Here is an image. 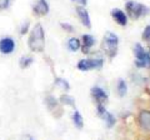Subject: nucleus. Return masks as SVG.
<instances>
[{
  "instance_id": "obj_15",
  "label": "nucleus",
  "mask_w": 150,
  "mask_h": 140,
  "mask_svg": "<svg viewBox=\"0 0 150 140\" xmlns=\"http://www.w3.org/2000/svg\"><path fill=\"white\" fill-rule=\"evenodd\" d=\"M73 121H74V124H75V127H76V128L83 129V127H84V119H83L81 114L79 113L78 110L74 111V114H73Z\"/></svg>"
},
{
  "instance_id": "obj_7",
  "label": "nucleus",
  "mask_w": 150,
  "mask_h": 140,
  "mask_svg": "<svg viewBox=\"0 0 150 140\" xmlns=\"http://www.w3.org/2000/svg\"><path fill=\"white\" fill-rule=\"evenodd\" d=\"M91 95L93 98L98 101V104H103V103H106L108 101V94L105 93V90H103L99 86H93L91 88Z\"/></svg>"
},
{
  "instance_id": "obj_1",
  "label": "nucleus",
  "mask_w": 150,
  "mask_h": 140,
  "mask_svg": "<svg viewBox=\"0 0 150 140\" xmlns=\"http://www.w3.org/2000/svg\"><path fill=\"white\" fill-rule=\"evenodd\" d=\"M45 46L44 30L41 24H36L29 36V48L33 51H43Z\"/></svg>"
},
{
  "instance_id": "obj_16",
  "label": "nucleus",
  "mask_w": 150,
  "mask_h": 140,
  "mask_svg": "<svg viewBox=\"0 0 150 140\" xmlns=\"http://www.w3.org/2000/svg\"><path fill=\"white\" fill-rule=\"evenodd\" d=\"M62 104L64 105H70V106H75V100L73 96H70L68 94H63L62 96H60V100H59Z\"/></svg>"
},
{
  "instance_id": "obj_20",
  "label": "nucleus",
  "mask_w": 150,
  "mask_h": 140,
  "mask_svg": "<svg viewBox=\"0 0 150 140\" xmlns=\"http://www.w3.org/2000/svg\"><path fill=\"white\" fill-rule=\"evenodd\" d=\"M55 85L63 88L64 90H69V89H70V84H69L67 80L62 79V78H56V79H55Z\"/></svg>"
},
{
  "instance_id": "obj_17",
  "label": "nucleus",
  "mask_w": 150,
  "mask_h": 140,
  "mask_svg": "<svg viewBox=\"0 0 150 140\" xmlns=\"http://www.w3.org/2000/svg\"><path fill=\"white\" fill-rule=\"evenodd\" d=\"M68 46L71 51H76V50H79V48H80V40L76 39V38L70 39L68 41Z\"/></svg>"
},
{
  "instance_id": "obj_2",
  "label": "nucleus",
  "mask_w": 150,
  "mask_h": 140,
  "mask_svg": "<svg viewBox=\"0 0 150 140\" xmlns=\"http://www.w3.org/2000/svg\"><path fill=\"white\" fill-rule=\"evenodd\" d=\"M118 44H119V39L114 33H111V31L105 33L104 41H103V49H104L105 54L110 59L114 58L116 53H118Z\"/></svg>"
},
{
  "instance_id": "obj_25",
  "label": "nucleus",
  "mask_w": 150,
  "mask_h": 140,
  "mask_svg": "<svg viewBox=\"0 0 150 140\" xmlns=\"http://www.w3.org/2000/svg\"><path fill=\"white\" fill-rule=\"evenodd\" d=\"M28 28H29V21H26L24 25H23L21 30H20V34H25V33L28 31Z\"/></svg>"
},
{
  "instance_id": "obj_9",
  "label": "nucleus",
  "mask_w": 150,
  "mask_h": 140,
  "mask_svg": "<svg viewBox=\"0 0 150 140\" xmlns=\"http://www.w3.org/2000/svg\"><path fill=\"white\" fill-rule=\"evenodd\" d=\"M111 16L114 18V20L121 26H125L126 24H128V16H126L125 13L123 10H120V9H112Z\"/></svg>"
},
{
  "instance_id": "obj_26",
  "label": "nucleus",
  "mask_w": 150,
  "mask_h": 140,
  "mask_svg": "<svg viewBox=\"0 0 150 140\" xmlns=\"http://www.w3.org/2000/svg\"><path fill=\"white\" fill-rule=\"evenodd\" d=\"M71 1L78 3V4H80V5H83V6H85L86 3H88V0H71Z\"/></svg>"
},
{
  "instance_id": "obj_19",
  "label": "nucleus",
  "mask_w": 150,
  "mask_h": 140,
  "mask_svg": "<svg viewBox=\"0 0 150 140\" xmlns=\"http://www.w3.org/2000/svg\"><path fill=\"white\" fill-rule=\"evenodd\" d=\"M118 94L119 96H124L126 94V84L123 79H119L118 80Z\"/></svg>"
},
{
  "instance_id": "obj_27",
  "label": "nucleus",
  "mask_w": 150,
  "mask_h": 140,
  "mask_svg": "<svg viewBox=\"0 0 150 140\" xmlns=\"http://www.w3.org/2000/svg\"><path fill=\"white\" fill-rule=\"evenodd\" d=\"M29 140H34V139H33V138H31V136H29Z\"/></svg>"
},
{
  "instance_id": "obj_18",
  "label": "nucleus",
  "mask_w": 150,
  "mask_h": 140,
  "mask_svg": "<svg viewBox=\"0 0 150 140\" xmlns=\"http://www.w3.org/2000/svg\"><path fill=\"white\" fill-rule=\"evenodd\" d=\"M30 64H33V58L31 57H21L19 60V65H20L21 69L28 68Z\"/></svg>"
},
{
  "instance_id": "obj_24",
  "label": "nucleus",
  "mask_w": 150,
  "mask_h": 140,
  "mask_svg": "<svg viewBox=\"0 0 150 140\" xmlns=\"http://www.w3.org/2000/svg\"><path fill=\"white\" fill-rule=\"evenodd\" d=\"M60 26H62L63 29H65L67 31H73V30H74L73 26L70 25V24H67V23H62V24H60Z\"/></svg>"
},
{
  "instance_id": "obj_22",
  "label": "nucleus",
  "mask_w": 150,
  "mask_h": 140,
  "mask_svg": "<svg viewBox=\"0 0 150 140\" xmlns=\"http://www.w3.org/2000/svg\"><path fill=\"white\" fill-rule=\"evenodd\" d=\"M13 1V0H4V1L0 4V10H1V9H6V8H9L10 6V3Z\"/></svg>"
},
{
  "instance_id": "obj_11",
  "label": "nucleus",
  "mask_w": 150,
  "mask_h": 140,
  "mask_svg": "<svg viewBox=\"0 0 150 140\" xmlns=\"http://www.w3.org/2000/svg\"><path fill=\"white\" fill-rule=\"evenodd\" d=\"M139 123L140 127L146 132H150V111H142L139 115Z\"/></svg>"
},
{
  "instance_id": "obj_14",
  "label": "nucleus",
  "mask_w": 150,
  "mask_h": 140,
  "mask_svg": "<svg viewBox=\"0 0 150 140\" xmlns=\"http://www.w3.org/2000/svg\"><path fill=\"white\" fill-rule=\"evenodd\" d=\"M101 116H103V119L105 120V124H106L108 128H112V127L115 125V121H116V120H115V116L112 115L111 113H109L108 110H106Z\"/></svg>"
},
{
  "instance_id": "obj_5",
  "label": "nucleus",
  "mask_w": 150,
  "mask_h": 140,
  "mask_svg": "<svg viewBox=\"0 0 150 140\" xmlns=\"http://www.w3.org/2000/svg\"><path fill=\"white\" fill-rule=\"evenodd\" d=\"M104 60L103 59H84L78 63V69L81 71H88L90 69H101Z\"/></svg>"
},
{
  "instance_id": "obj_23",
  "label": "nucleus",
  "mask_w": 150,
  "mask_h": 140,
  "mask_svg": "<svg viewBox=\"0 0 150 140\" xmlns=\"http://www.w3.org/2000/svg\"><path fill=\"white\" fill-rule=\"evenodd\" d=\"M106 111V109H105V106L103 105V104H98V115H103Z\"/></svg>"
},
{
  "instance_id": "obj_13",
  "label": "nucleus",
  "mask_w": 150,
  "mask_h": 140,
  "mask_svg": "<svg viewBox=\"0 0 150 140\" xmlns=\"http://www.w3.org/2000/svg\"><path fill=\"white\" fill-rule=\"evenodd\" d=\"M45 104L49 108V110H55V109L60 110L59 103H58V100L55 99V96H53V95H49V96L45 98Z\"/></svg>"
},
{
  "instance_id": "obj_3",
  "label": "nucleus",
  "mask_w": 150,
  "mask_h": 140,
  "mask_svg": "<svg viewBox=\"0 0 150 140\" xmlns=\"http://www.w3.org/2000/svg\"><path fill=\"white\" fill-rule=\"evenodd\" d=\"M126 11H128L129 16L133 18V19H138L140 16H144L149 14V8L143 5V4L135 3V1H128L126 3Z\"/></svg>"
},
{
  "instance_id": "obj_10",
  "label": "nucleus",
  "mask_w": 150,
  "mask_h": 140,
  "mask_svg": "<svg viewBox=\"0 0 150 140\" xmlns=\"http://www.w3.org/2000/svg\"><path fill=\"white\" fill-rule=\"evenodd\" d=\"M75 10H76V14H78L79 19H80V21H81V24H83V25H85L86 28H91L90 16H89V13L85 10V8L78 6L76 9H75Z\"/></svg>"
},
{
  "instance_id": "obj_6",
  "label": "nucleus",
  "mask_w": 150,
  "mask_h": 140,
  "mask_svg": "<svg viewBox=\"0 0 150 140\" xmlns=\"http://www.w3.org/2000/svg\"><path fill=\"white\" fill-rule=\"evenodd\" d=\"M15 49V41L11 38H3L0 40V53L11 54Z\"/></svg>"
},
{
  "instance_id": "obj_12",
  "label": "nucleus",
  "mask_w": 150,
  "mask_h": 140,
  "mask_svg": "<svg viewBox=\"0 0 150 140\" xmlns=\"http://www.w3.org/2000/svg\"><path fill=\"white\" fill-rule=\"evenodd\" d=\"M83 43H84V45H83V53L88 54L89 50H90V48L94 44H95V39H94V36L86 34V35H83Z\"/></svg>"
},
{
  "instance_id": "obj_4",
  "label": "nucleus",
  "mask_w": 150,
  "mask_h": 140,
  "mask_svg": "<svg viewBox=\"0 0 150 140\" xmlns=\"http://www.w3.org/2000/svg\"><path fill=\"white\" fill-rule=\"evenodd\" d=\"M134 54H135V65L138 68H148L150 66V53L145 51L144 48L140 44H135L134 48Z\"/></svg>"
},
{
  "instance_id": "obj_8",
  "label": "nucleus",
  "mask_w": 150,
  "mask_h": 140,
  "mask_svg": "<svg viewBox=\"0 0 150 140\" xmlns=\"http://www.w3.org/2000/svg\"><path fill=\"white\" fill-rule=\"evenodd\" d=\"M33 10L36 15H46L49 13V5L46 0H36L35 5L33 6Z\"/></svg>"
},
{
  "instance_id": "obj_21",
  "label": "nucleus",
  "mask_w": 150,
  "mask_h": 140,
  "mask_svg": "<svg viewBox=\"0 0 150 140\" xmlns=\"http://www.w3.org/2000/svg\"><path fill=\"white\" fill-rule=\"evenodd\" d=\"M142 38H143V40H148V41L150 40V25H148V26L144 29Z\"/></svg>"
}]
</instances>
